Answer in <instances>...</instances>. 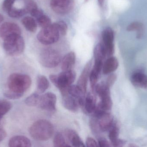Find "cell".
<instances>
[{"label": "cell", "instance_id": "8", "mask_svg": "<svg viewBox=\"0 0 147 147\" xmlns=\"http://www.w3.org/2000/svg\"><path fill=\"white\" fill-rule=\"evenodd\" d=\"M74 0H51V7L54 12L59 14L69 13L73 8Z\"/></svg>", "mask_w": 147, "mask_h": 147}, {"label": "cell", "instance_id": "42", "mask_svg": "<svg viewBox=\"0 0 147 147\" xmlns=\"http://www.w3.org/2000/svg\"><path fill=\"white\" fill-rule=\"evenodd\" d=\"M86 1H88V0H85Z\"/></svg>", "mask_w": 147, "mask_h": 147}, {"label": "cell", "instance_id": "5", "mask_svg": "<svg viewBox=\"0 0 147 147\" xmlns=\"http://www.w3.org/2000/svg\"><path fill=\"white\" fill-rule=\"evenodd\" d=\"M60 35L57 23H54L42 28L38 33L37 39L43 45H51L59 40Z\"/></svg>", "mask_w": 147, "mask_h": 147}, {"label": "cell", "instance_id": "10", "mask_svg": "<svg viewBox=\"0 0 147 147\" xmlns=\"http://www.w3.org/2000/svg\"><path fill=\"white\" fill-rule=\"evenodd\" d=\"M102 38L103 41V44L106 49L107 56L111 57L115 51L114 31L111 28H105L102 33Z\"/></svg>", "mask_w": 147, "mask_h": 147}, {"label": "cell", "instance_id": "33", "mask_svg": "<svg viewBox=\"0 0 147 147\" xmlns=\"http://www.w3.org/2000/svg\"><path fill=\"white\" fill-rule=\"evenodd\" d=\"M56 23H57L60 34L63 35H65L68 29L67 24L63 21H60Z\"/></svg>", "mask_w": 147, "mask_h": 147}, {"label": "cell", "instance_id": "6", "mask_svg": "<svg viewBox=\"0 0 147 147\" xmlns=\"http://www.w3.org/2000/svg\"><path fill=\"white\" fill-rule=\"evenodd\" d=\"M61 55L54 49L48 48L41 52L40 56V61L44 67L53 68L57 66L61 62Z\"/></svg>", "mask_w": 147, "mask_h": 147}, {"label": "cell", "instance_id": "36", "mask_svg": "<svg viewBox=\"0 0 147 147\" xmlns=\"http://www.w3.org/2000/svg\"><path fill=\"white\" fill-rule=\"evenodd\" d=\"M86 145L88 147H98V143L93 138L88 137L86 139Z\"/></svg>", "mask_w": 147, "mask_h": 147}, {"label": "cell", "instance_id": "29", "mask_svg": "<svg viewBox=\"0 0 147 147\" xmlns=\"http://www.w3.org/2000/svg\"><path fill=\"white\" fill-rule=\"evenodd\" d=\"M10 17L14 18H19L22 17L26 14H28L25 8L18 9L15 7H12L8 12Z\"/></svg>", "mask_w": 147, "mask_h": 147}, {"label": "cell", "instance_id": "11", "mask_svg": "<svg viewBox=\"0 0 147 147\" xmlns=\"http://www.w3.org/2000/svg\"><path fill=\"white\" fill-rule=\"evenodd\" d=\"M21 34L20 28L14 22H5L0 26V37L3 39L10 35Z\"/></svg>", "mask_w": 147, "mask_h": 147}, {"label": "cell", "instance_id": "41", "mask_svg": "<svg viewBox=\"0 0 147 147\" xmlns=\"http://www.w3.org/2000/svg\"><path fill=\"white\" fill-rule=\"evenodd\" d=\"M129 147H137V146H136V145H134V144H130L129 146Z\"/></svg>", "mask_w": 147, "mask_h": 147}, {"label": "cell", "instance_id": "21", "mask_svg": "<svg viewBox=\"0 0 147 147\" xmlns=\"http://www.w3.org/2000/svg\"><path fill=\"white\" fill-rule=\"evenodd\" d=\"M94 57L95 60L104 61L107 56L106 49L103 44L99 43L95 47L94 49Z\"/></svg>", "mask_w": 147, "mask_h": 147}, {"label": "cell", "instance_id": "20", "mask_svg": "<svg viewBox=\"0 0 147 147\" xmlns=\"http://www.w3.org/2000/svg\"><path fill=\"white\" fill-rule=\"evenodd\" d=\"M96 102L95 97L90 92L87 94L85 98L83 108L85 111L88 114L93 113L96 107Z\"/></svg>", "mask_w": 147, "mask_h": 147}, {"label": "cell", "instance_id": "2", "mask_svg": "<svg viewBox=\"0 0 147 147\" xmlns=\"http://www.w3.org/2000/svg\"><path fill=\"white\" fill-rule=\"evenodd\" d=\"M29 132L34 140L45 141L51 139L53 135L54 128L51 123L47 120H38L30 127Z\"/></svg>", "mask_w": 147, "mask_h": 147}, {"label": "cell", "instance_id": "12", "mask_svg": "<svg viewBox=\"0 0 147 147\" xmlns=\"http://www.w3.org/2000/svg\"><path fill=\"white\" fill-rule=\"evenodd\" d=\"M96 118L97 120L98 127L101 132H105L109 131L115 123L114 117L108 112H105Z\"/></svg>", "mask_w": 147, "mask_h": 147}, {"label": "cell", "instance_id": "39", "mask_svg": "<svg viewBox=\"0 0 147 147\" xmlns=\"http://www.w3.org/2000/svg\"><path fill=\"white\" fill-rule=\"evenodd\" d=\"M100 6H102L104 3L105 0H97Z\"/></svg>", "mask_w": 147, "mask_h": 147}, {"label": "cell", "instance_id": "7", "mask_svg": "<svg viewBox=\"0 0 147 147\" xmlns=\"http://www.w3.org/2000/svg\"><path fill=\"white\" fill-rule=\"evenodd\" d=\"M95 91L98 94L101 99L100 104L105 109H111L112 106V101L111 97L110 87L105 83L97 84Z\"/></svg>", "mask_w": 147, "mask_h": 147}, {"label": "cell", "instance_id": "23", "mask_svg": "<svg viewBox=\"0 0 147 147\" xmlns=\"http://www.w3.org/2000/svg\"><path fill=\"white\" fill-rule=\"evenodd\" d=\"M144 26L142 22H134L130 23L127 28V30L128 32L136 31L137 32L136 38L140 39L143 33Z\"/></svg>", "mask_w": 147, "mask_h": 147}, {"label": "cell", "instance_id": "26", "mask_svg": "<svg viewBox=\"0 0 147 147\" xmlns=\"http://www.w3.org/2000/svg\"><path fill=\"white\" fill-rule=\"evenodd\" d=\"M109 137L112 146L119 140V129L116 124L114 123L109 130Z\"/></svg>", "mask_w": 147, "mask_h": 147}, {"label": "cell", "instance_id": "15", "mask_svg": "<svg viewBox=\"0 0 147 147\" xmlns=\"http://www.w3.org/2000/svg\"><path fill=\"white\" fill-rule=\"evenodd\" d=\"M65 135L68 141L74 147H84V142L79 135L74 130L67 129L65 131Z\"/></svg>", "mask_w": 147, "mask_h": 147}, {"label": "cell", "instance_id": "13", "mask_svg": "<svg viewBox=\"0 0 147 147\" xmlns=\"http://www.w3.org/2000/svg\"><path fill=\"white\" fill-rule=\"evenodd\" d=\"M92 62L91 60L89 61L86 65L84 67L79 78L78 80L77 85L81 90L84 94L85 95L86 94V89H87V82L88 78L90 77L91 69Z\"/></svg>", "mask_w": 147, "mask_h": 147}, {"label": "cell", "instance_id": "35", "mask_svg": "<svg viewBox=\"0 0 147 147\" xmlns=\"http://www.w3.org/2000/svg\"><path fill=\"white\" fill-rule=\"evenodd\" d=\"M116 75L114 73H111L109 75V77H107V79H106V82H105V83L108 85L109 87L110 88L111 86L113 85L115 82L116 80L117 79Z\"/></svg>", "mask_w": 147, "mask_h": 147}, {"label": "cell", "instance_id": "38", "mask_svg": "<svg viewBox=\"0 0 147 147\" xmlns=\"http://www.w3.org/2000/svg\"><path fill=\"white\" fill-rule=\"evenodd\" d=\"M7 136L6 131L2 128L0 127V142L2 141Z\"/></svg>", "mask_w": 147, "mask_h": 147}, {"label": "cell", "instance_id": "37", "mask_svg": "<svg viewBox=\"0 0 147 147\" xmlns=\"http://www.w3.org/2000/svg\"><path fill=\"white\" fill-rule=\"evenodd\" d=\"M98 146L102 147H110L111 145L109 142L103 138H100L98 140Z\"/></svg>", "mask_w": 147, "mask_h": 147}, {"label": "cell", "instance_id": "18", "mask_svg": "<svg viewBox=\"0 0 147 147\" xmlns=\"http://www.w3.org/2000/svg\"><path fill=\"white\" fill-rule=\"evenodd\" d=\"M118 66L119 62L117 59L115 57H110L104 63L103 72L105 75L111 74L117 69Z\"/></svg>", "mask_w": 147, "mask_h": 147}, {"label": "cell", "instance_id": "30", "mask_svg": "<svg viewBox=\"0 0 147 147\" xmlns=\"http://www.w3.org/2000/svg\"><path fill=\"white\" fill-rule=\"evenodd\" d=\"M38 24L42 28L47 27L51 24V19L46 15L43 14L38 19H36Z\"/></svg>", "mask_w": 147, "mask_h": 147}, {"label": "cell", "instance_id": "31", "mask_svg": "<svg viewBox=\"0 0 147 147\" xmlns=\"http://www.w3.org/2000/svg\"><path fill=\"white\" fill-rule=\"evenodd\" d=\"M100 74L92 70L90 73V86L92 91H95V88L97 84L98 80Z\"/></svg>", "mask_w": 147, "mask_h": 147}, {"label": "cell", "instance_id": "28", "mask_svg": "<svg viewBox=\"0 0 147 147\" xmlns=\"http://www.w3.org/2000/svg\"><path fill=\"white\" fill-rule=\"evenodd\" d=\"M53 143L54 146L56 147L70 146L66 143L63 134L60 133H57L55 135L53 138Z\"/></svg>", "mask_w": 147, "mask_h": 147}, {"label": "cell", "instance_id": "32", "mask_svg": "<svg viewBox=\"0 0 147 147\" xmlns=\"http://www.w3.org/2000/svg\"><path fill=\"white\" fill-rule=\"evenodd\" d=\"M28 13H31L38 8L37 3L33 0H25V8Z\"/></svg>", "mask_w": 147, "mask_h": 147}, {"label": "cell", "instance_id": "14", "mask_svg": "<svg viewBox=\"0 0 147 147\" xmlns=\"http://www.w3.org/2000/svg\"><path fill=\"white\" fill-rule=\"evenodd\" d=\"M61 94L64 107L71 112H77L80 107L78 99L69 94L67 90Z\"/></svg>", "mask_w": 147, "mask_h": 147}, {"label": "cell", "instance_id": "4", "mask_svg": "<svg viewBox=\"0 0 147 147\" xmlns=\"http://www.w3.org/2000/svg\"><path fill=\"white\" fill-rule=\"evenodd\" d=\"M76 74L73 70L63 71L59 75L49 76L50 80L54 85L59 89L60 91L68 89L76 79Z\"/></svg>", "mask_w": 147, "mask_h": 147}, {"label": "cell", "instance_id": "9", "mask_svg": "<svg viewBox=\"0 0 147 147\" xmlns=\"http://www.w3.org/2000/svg\"><path fill=\"white\" fill-rule=\"evenodd\" d=\"M57 97L54 93L47 92L41 96L39 107L41 109L49 112H55L56 110Z\"/></svg>", "mask_w": 147, "mask_h": 147}, {"label": "cell", "instance_id": "24", "mask_svg": "<svg viewBox=\"0 0 147 147\" xmlns=\"http://www.w3.org/2000/svg\"><path fill=\"white\" fill-rule=\"evenodd\" d=\"M37 89L39 93H42L46 91L50 85L49 80L43 75H40L37 78Z\"/></svg>", "mask_w": 147, "mask_h": 147}, {"label": "cell", "instance_id": "17", "mask_svg": "<svg viewBox=\"0 0 147 147\" xmlns=\"http://www.w3.org/2000/svg\"><path fill=\"white\" fill-rule=\"evenodd\" d=\"M131 81L136 87L143 89L147 88V76L142 72L134 73L131 76Z\"/></svg>", "mask_w": 147, "mask_h": 147}, {"label": "cell", "instance_id": "27", "mask_svg": "<svg viewBox=\"0 0 147 147\" xmlns=\"http://www.w3.org/2000/svg\"><path fill=\"white\" fill-rule=\"evenodd\" d=\"M12 106L11 104L8 101L0 100V123L3 117L10 110Z\"/></svg>", "mask_w": 147, "mask_h": 147}, {"label": "cell", "instance_id": "25", "mask_svg": "<svg viewBox=\"0 0 147 147\" xmlns=\"http://www.w3.org/2000/svg\"><path fill=\"white\" fill-rule=\"evenodd\" d=\"M41 96L38 93H34L28 97L25 100V103L30 107L38 106Z\"/></svg>", "mask_w": 147, "mask_h": 147}, {"label": "cell", "instance_id": "22", "mask_svg": "<svg viewBox=\"0 0 147 147\" xmlns=\"http://www.w3.org/2000/svg\"><path fill=\"white\" fill-rule=\"evenodd\" d=\"M22 22L28 31L32 33H34L37 30V23L33 17L29 16L24 17L22 19Z\"/></svg>", "mask_w": 147, "mask_h": 147}, {"label": "cell", "instance_id": "16", "mask_svg": "<svg viewBox=\"0 0 147 147\" xmlns=\"http://www.w3.org/2000/svg\"><path fill=\"white\" fill-rule=\"evenodd\" d=\"M8 145L9 146L11 147H29L32 146V143L30 140L26 136L16 135L9 140Z\"/></svg>", "mask_w": 147, "mask_h": 147}, {"label": "cell", "instance_id": "3", "mask_svg": "<svg viewBox=\"0 0 147 147\" xmlns=\"http://www.w3.org/2000/svg\"><path fill=\"white\" fill-rule=\"evenodd\" d=\"M3 46L5 51L9 56H18L24 51L25 41L21 35H13L3 39Z\"/></svg>", "mask_w": 147, "mask_h": 147}, {"label": "cell", "instance_id": "1", "mask_svg": "<svg viewBox=\"0 0 147 147\" xmlns=\"http://www.w3.org/2000/svg\"><path fill=\"white\" fill-rule=\"evenodd\" d=\"M32 84V79L28 75L21 73L11 74L7 80V90L4 95L10 99L21 98Z\"/></svg>", "mask_w": 147, "mask_h": 147}, {"label": "cell", "instance_id": "40", "mask_svg": "<svg viewBox=\"0 0 147 147\" xmlns=\"http://www.w3.org/2000/svg\"><path fill=\"white\" fill-rule=\"evenodd\" d=\"M3 20V17L0 14V22H1Z\"/></svg>", "mask_w": 147, "mask_h": 147}, {"label": "cell", "instance_id": "19", "mask_svg": "<svg viewBox=\"0 0 147 147\" xmlns=\"http://www.w3.org/2000/svg\"><path fill=\"white\" fill-rule=\"evenodd\" d=\"M76 61V55L74 52L66 54L61 60V68L63 71L72 70Z\"/></svg>", "mask_w": 147, "mask_h": 147}, {"label": "cell", "instance_id": "34", "mask_svg": "<svg viewBox=\"0 0 147 147\" xmlns=\"http://www.w3.org/2000/svg\"><path fill=\"white\" fill-rule=\"evenodd\" d=\"M15 0H4L2 4L3 9L8 13L13 7Z\"/></svg>", "mask_w": 147, "mask_h": 147}]
</instances>
